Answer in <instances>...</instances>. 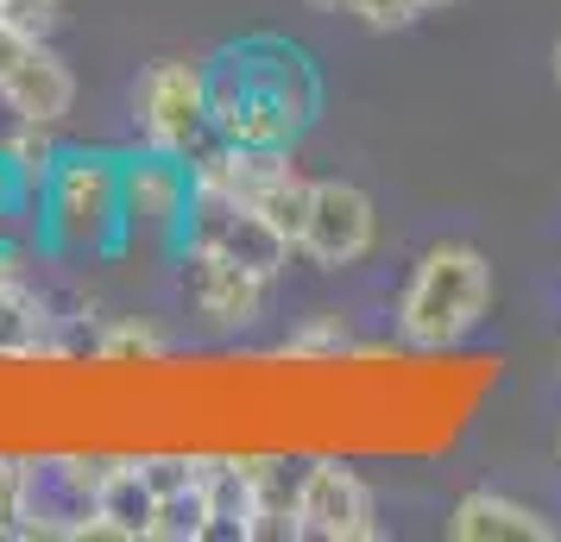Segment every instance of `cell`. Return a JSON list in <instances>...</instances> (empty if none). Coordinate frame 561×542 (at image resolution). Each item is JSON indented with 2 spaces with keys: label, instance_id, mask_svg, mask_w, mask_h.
I'll return each mask as SVG.
<instances>
[{
  "label": "cell",
  "instance_id": "2e32d148",
  "mask_svg": "<svg viewBox=\"0 0 561 542\" xmlns=\"http://www.w3.org/2000/svg\"><path fill=\"white\" fill-rule=\"evenodd\" d=\"M32 486H38V461L0 454V542L32 537Z\"/></svg>",
  "mask_w": 561,
  "mask_h": 542
},
{
  "label": "cell",
  "instance_id": "9c48e42d",
  "mask_svg": "<svg viewBox=\"0 0 561 542\" xmlns=\"http://www.w3.org/2000/svg\"><path fill=\"white\" fill-rule=\"evenodd\" d=\"M178 265H183V303L203 315L215 335H247V328L265 322L278 278L247 272V265L215 258V253H178Z\"/></svg>",
  "mask_w": 561,
  "mask_h": 542
},
{
  "label": "cell",
  "instance_id": "8fae6325",
  "mask_svg": "<svg viewBox=\"0 0 561 542\" xmlns=\"http://www.w3.org/2000/svg\"><path fill=\"white\" fill-rule=\"evenodd\" d=\"M152 511H158V492L152 480L139 473V461H114L95 486V511L82 517L77 537H114V542H152Z\"/></svg>",
  "mask_w": 561,
  "mask_h": 542
},
{
  "label": "cell",
  "instance_id": "5b68a950",
  "mask_svg": "<svg viewBox=\"0 0 561 542\" xmlns=\"http://www.w3.org/2000/svg\"><path fill=\"white\" fill-rule=\"evenodd\" d=\"M133 120L146 132V146L178 158H190L203 139H215V127H208V64H190V57L146 64L139 82H133Z\"/></svg>",
  "mask_w": 561,
  "mask_h": 542
},
{
  "label": "cell",
  "instance_id": "277c9868",
  "mask_svg": "<svg viewBox=\"0 0 561 542\" xmlns=\"http://www.w3.org/2000/svg\"><path fill=\"white\" fill-rule=\"evenodd\" d=\"M190 158L178 152H127L121 158V253H178L190 221Z\"/></svg>",
  "mask_w": 561,
  "mask_h": 542
},
{
  "label": "cell",
  "instance_id": "7c38bea8",
  "mask_svg": "<svg viewBox=\"0 0 561 542\" xmlns=\"http://www.w3.org/2000/svg\"><path fill=\"white\" fill-rule=\"evenodd\" d=\"M448 537L455 542H549L556 523L524 505V498H505V492H460L455 511H448Z\"/></svg>",
  "mask_w": 561,
  "mask_h": 542
},
{
  "label": "cell",
  "instance_id": "d4e9b609",
  "mask_svg": "<svg viewBox=\"0 0 561 542\" xmlns=\"http://www.w3.org/2000/svg\"><path fill=\"white\" fill-rule=\"evenodd\" d=\"M556 454H561V436H556Z\"/></svg>",
  "mask_w": 561,
  "mask_h": 542
},
{
  "label": "cell",
  "instance_id": "603a6c76",
  "mask_svg": "<svg viewBox=\"0 0 561 542\" xmlns=\"http://www.w3.org/2000/svg\"><path fill=\"white\" fill-rule=\"evenodd\" d=\"M309 7H322V13H341V7H347V0H309Z\"/></svg>",
  "mask_w": 561,
  "mask_h": 542
},
{
  "label": "cell",
  "instance_id": "7a4b0ae2",
  "mask_svg": "<svg viewBox=\"0 0 561 542\" xmlns=\"http://www.w3.org/2000/svg\"><path fill=\"white\" fill-rule=\"evenodd\" d=\"M499 278L492 258L473 240H435L423 258L410 265L404 290H398V341L410 354H448L467 335H480V322L492 315Z\"/></svg>",
  "mask_w": 561,
  "mask_h": 542
},
{
  "label": "cell",
  "instance_id": "ac0fdd59",
  "mask_svg": "<svg viewBox=\"0 0 561 542\" xmlns=\"http://www.w3.org/2000/svg\"><path fill=\"white\" fill-rule=\"evenodd\" d=\"M347 13L373 32H404L430 13V0H347Z\"/></svg>",
  "mask_w": 561,
  "mask_h": 542
},
{
  "label": "cell",
  "instance_id": "cb8c5ba5",
  "mask_svg": "<svg viewBox=\"0 0 561 542\" xmlns=\"http://www.w3.org/2000/svg\"><path fill=\"white\" fill-rule=\"evenodd\" d=\"M430 7H455V0H430Z\"/></svg>",
  "mask_w": 561,
  "mask_h": 542
},
{
  "label": "cell",
  "instance_id": "44dd1931",
  "mask_svg": "<svg viewBox=\"0 0 561 542\" xmlns=\"http://www.w3.org/2000/svg\"><path fill=\"white\" fill-rule=\"evenodd\" d=\"M0 203H32V196H26V183H20V171L7 164V152H0Z\"/></svg>",
  "mask_w": 561,
  "mask_h": 542
},
{
  "label": "cell",
  "instance_id": "d6986e66",
  "mask_svg": "<svg viewBox=\"0 0 561 542\" xmlns=\"http://www.w3.org/2000/svg\"><path fill=\"white\" fill-rule=\"evenodd\" d=\"M0 20H13L32 38H51L64 26V0H0Z\"/></svg>",
  "mask_w": 561,
  "mask_h": 542
},
{
  "label": "cell",
  "instance_id": "9a60e30c",
  "mask_svg": "<svg viewBox=\"0 0 561 542\" xmlns=\"http://www.w3.org/2000/svg\"><path fill=\"white\" fill-rule=\"evenodd\" d=\"M0 152H7V164L20 171V183H26V196H45V183H51L57 158H64V146H57V127H38V120H13V132L0 139Z\"/></svg>",
  "mask_w": 561,
  "mask_h": 542
},
{
  "label": "cell",
  "instance_id": "30bf717a",
  "mask_svg": "<svg viewBox=\"0 0 561 542\" xmlns=\"http://www.w3.org/2000/svg\"><path fill=\"white\" fill-rule=\"evenodd\" d=\"M0 107L13 120H38V127H64L70 107H77V77L70 64L51 51V38H38L7 77H0Z\"/></svg>",
  "mask_w": 561,
  "mask_h": 542
},
{
  "label": "cell",
  "instance_id": "4fadbf2b",
  "mask_svg": "<svg viewBox=\"0 0 561 542\" xmlns=\"http://www.w3.org/2000/svg\"><path fill=\"white\" fill-rule=\"evenodd\" d=\"M26 354H64V341H57L51 297H38L26 272H13L0 278V360H26Z\"/></svg>",
  "mask_w": 561,
  "mask_h": 542
},
{
  "label": "cell",
  "instance_id": "7402d4cb",
  "mask_svg": "<svg viewBox=\"0 0 561 542\" xmlns=\"http://www.w3.org/2000/svg\"><path fill=\"white\" fill-rule=\"evenodd\" d=\"M549 77H556V89H561V38H556V51H549Z\"/></svg>",
  "mask_w": 561,
  "mask_h": 542
},
{
  "label": "cell",
  "instance_id": "e0dca14e",
  "mask_svg": "<svg viewBox=\"0 0 561 542\" xmlns=\"http://www.w3.org/2000/svg\"><path fill=\"white\" fill-rule=\"evenodd\" d=\"M347 354H359V341L334 310H316L297 335L284 341V360H347Z\"/></svg>",
  "mask_w": 561,
  "mask_h": 542
},
{
  "label": "cell",
  "instance_id": "ba28073f",
  "mask_svg": "<svg viewBox=\"0 0 561 542\" xmlns=\"http://www.w3.org/2000/svg\"><path fill=\"white\" fill-rule=\"evenodd\" d=\"M297 537L309 542H373L379 498L347 461H309L297 473Z\"/></svg>",
  "mask_w": 561,
  "mask_h": 542
},
{
  "label": "cell",
  "instance_id": "6da1fadb",
  "mask_svg": "<svg viewBox=\"0 0 561 542\" xmlns=\"http://www.w3.org/2000/svg\"><path fill=\"white\" fill-rule=\"evenodd\" d=\"M322 114V70L304 45L253 32L208 57V127L228 146H297Z\"/></svg>",
  "mask_w": 561,
  "mask_h": 542
},
{
  "label": "cell",
  "instance_id": "ffe728a7",
  "mask_svg": "<svg viewBox=\"0 0 561 542\" xmlns=\"http://www.w3.org/2000/svg\"><path fill=\"white\" fill-rule=\"evenodd\" d=\"M38 221L26 215V203H0V253H32Z\"/></svg>",
  "mask_w": 561,
  "mask_h": 542
},
{
  "label": "cell",
  "instance_id": "5bb4252c",
  "mask_svg": "<svg viewBox=\"0 0 561 542\" xmlns=\"http://www.w3.org/2000/svg\"><path fill=\"white\" fill-rule=\"evenodd\" d=\"M89 354L102 366H158L171 360V335L158 328L152 315H107L95 341H89Z\"/></svg>",
  "mask_w": 561,
  "mask_h": 542
},
{
  "label": "cell",
  "instance_id": "8992f818",
  "mask_svg": "<svg viewBox=\"0 0 561 542\" xmlns=\"http://www.w3.org/2000/svg\"><path fill=\"white\" fill-rule=\"evenodd\" d=\"M178 253H215V258L247 265V272L284 278L297 246H290L253 203H240V196H228V189H196V196H190V221H183Z\"/></svg>",
  "mask_w": 561,
  "mask_h": 542
},
{
  "label": "cell",
  "instance_id": "52a82bcc",
  "mask_svg": "<svg viewBox=\"0 0 561 542\" xmlns=\"http://www.w3.org/2000/svg\"><path fill=\"white\" fill-rule=\"evenodd\" d=\"M373 246H379V203L347 177H316L297 253H304L309 265H322V272H347V265H359Z\"/></svg>",
  "mask_w": 561,
  "mask_h": 542
},
{
  "label": "cell",
  "instance_id": "3957f363",
  "mask_svg": "<svg viewBox=\"0 0 561 542\" xmlns=\"http://www.w3.org/2000/svg\"><path fill=\"white\" fill-rule=\"evenodd\" d=\"M38 240L70 258H121V152H64L38 196Z\"/></svg>",
  "mask_w": 561,
  "mask_h": 542
}]
</instances>
